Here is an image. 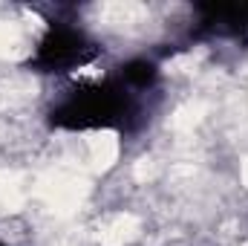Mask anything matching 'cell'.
Instances as JSON below:
<instances>
[{"label": "cell", "mask_w": 248, "mask_h": 246, "mask_svg": "<svg viewBox=\"0 0 248 246\" xmlns=\"http://www.w3.org/2000/svg\"><path fill=\"white\" fill-rule=\"evenodd\" d=\"M136 99L116 75L81 81L66 90L49 110V124L66 133L122 130L136 116Z\"/></svg>", "instance_id": "obj_1"}, {"label": "cell", "mask_w": 248, "mask_h": 246, "mask_svg": "<svg viewBox=\"0 0 248 246\" xmlns=\"http://www.w3.org/2000/svg\"><path fill=\"white\" fill-rule=\"evenodd\" d=\"M196 35L248 44V3H217L196 9Z\"/></svg>", "instance_id": "obj_3"}, {"label": "cell", "mask_w": 248, "mask_h": 246, "mask_svg": "<svg viewBox=\"0 0 248 246\" xmlns=\"http://www.w3.org/2000/svg\"><path fill=\"white\" fill-rule=\"evenodd\" d=\"M0 246H9V244H6V241H3V238H0Z\"/></svg>", "instance_id": "obj_5"}, {"label": "cell", "mask_w": 248, "mask_h": 246, "mask_svg": "<svg viewBox=\"0 0 248 246\" xmlns=\"http://www.w3.org/2000/svg\"><path fill=\"white\" fill-rule=\"evenodd\" d=\"M116 78L122 81L133 96H139V93L156 87V81H159V64L150 61V58H130V61H124L119 67Z\"/></svg>", "instance_id": "obj_4"}, {"label": "cell", "mask_w": 248, "mask_h": 246, "mask_svg": "<svg viewBox=\"0 0 248 246\" xmlns=\"http://www.w3.org/2000/svg\"><path fill=\"white\" fill-rule=\"evenodd\" d=\"M95 55V44L75 23H49L32 47L29 64L38 72L69 75Z\"/></svg>", "instance_id": "obj_2"}]
</instances>
